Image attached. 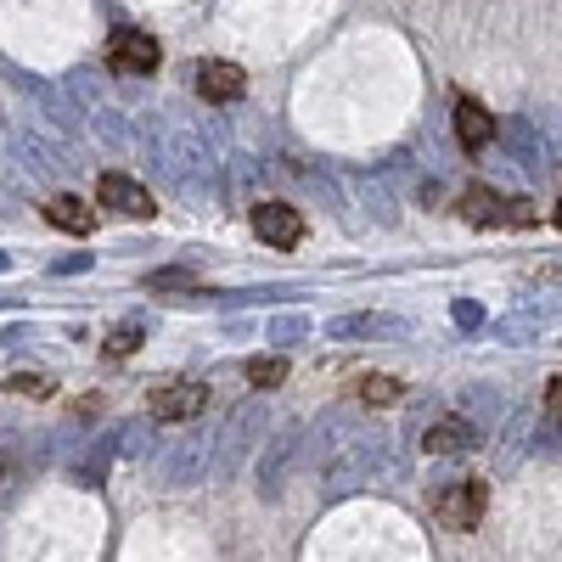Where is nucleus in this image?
Wrapping results in <instances>:
<instances>
[{"instance_id":"obj_17","label":"nucleus","mask_w":562,"mask_h":562,"mask_svg":"<svg viewBox=\"0 0 562 562\" xmlns=\"http://www.w3.org/2000/svg\"><path fill=\"white\" fill-rule=\"evenodd\" d=\"M551 220H557V231H562V203H557V214H551Z\"/></svg>"},{"instance_id":"obj_15","label":"nucleus","mask_w":562,"mask_h":562,"mask_svg":"<svg viewBox=\"0 0 562 562\" xmlns=\"http://www.w3.org/2000/svg\"><path fill=\"white\" fill-rule=\"evenodd\" d=\"M546 411H551V416H562V378H551V383H546Z\"/></svg>"},{"instance_id":"obj_4","label":"nucleus","mask_w":562,"mask_h":562,"mask_svg":"<svg viewBox=\"0 0 562 562\" xmlns=\"http://www.w3.org/2000/svg\"><path fill=\"white\" fill-rule=\"evenodd\" d=\"M248 220H254V237L270 243V248H299L304 243V214L288 209V203H259Z\"/></svg>"},{"instance_id":"obj_11","label":"nucleus","mask_w":562,"mask_h":562,"mask_svg":"<svg viewBox=\"0 0 562 562\" xmlns=\"http://www.w3.org/2000/svg\"><path fill=\"white\" fill-rule=\"evenodd\" d=\"M355 394H360L366 405H400L405 383H400V378H383V371H378V378H360V383H355Z\"/></svg>"},{"instance_id":"obj_9","label":"nucleus","mask_w":562,"mask_h":562,"mask_svg":"<svg viewBox=\"0 0 562 562\" xmlns=\"http://www.w3.org/2000/svg\"><path fill=\"white\" fill-rule=\"evenodd\" d=\"M428 456H461V450H473L479 445V428L473 422H461V416H445V422H434L428 428Z\"/></svg>"},{"instance_id":"obj_13","label":"nucleus","mask_w":562,"mask_h":562,"mask_svg":"<svg viewBox=\"0 0 562 562\" xmlns=\"http://www.w3.org/2000/svg\"><path fill=\"white\" fill-rule=\"evenodd\" d=\"M135 344H140V326L130 321V326H119V333L102 344V355H113V360H124V355H135Z\"/></svg>"},{"instance_id":"obj_1","label":"nucleus","mask_w":562,"mask_h":562,"mask_svg":"<svg viewBox=\"0 0 562 562\" xmlns=\"http://www.w3.org/2000/svg\"><path fill=\"white\" fill-rule=\"evenodd\" d=\"M490 512V484L484 479H461V484H445L434 495V518L445 529H479Z\"/></svg>"},{"instance_id":"obj_2","label":"nucleus","mask_w":562,"mask_h":562,"mask_svg":"<svg viewBox=\"0 0 562 562\" xmlns=\"http://www.w3.org/2000/svg\"><path fill=\"white\" fill-rule=\"evenodd\" d=\"M456 214H467V220H479V225H535L540 214H535V203H506V198H495V192H484V186H467L461 192V203H456Z\"/></svg>"},{"instance_id":"obj_16","label":"nucleus","mask_w":562,"mask_h":562,"mask_svg":"<svg viewBox=\"0 0 562 562\" xmlns=\"http://www.w3.org/2000/svg\"><path fill=\"white\" fill-rule=\"evenodd\" d=\"M484 315H479V304H456V326H479Z\"/></svg>"},{"instance_id":"obj_8","label":"nucleus","mask_w":562,"mask_h":562,"mask_svg":"<svg viewBox=\"0 0 562 562\" xmlns=\"http://www.w3.org/2000/svg\"><path fill=\"white\" fill-rule=\"evenodd\" d=\"M248 90V74L237 63H203L198 68V97L203 102H237Z\"/></svg>"},{"instance_id":"obj_3","label":"nucleus","mask_w":562,"mask_h":562,"mask_svg":"<svg viewBox=\"0 0 562 562\" xmlns=\"http://www.w3.org/2000/svg\"><path fill=\"white\" fill-rule=\"evenodd\" d=\"M158 63H164V52H158V40H153V34H140V29H119V34L108 40V68H113V74H135V79H147Z\"/></svg>"},{"instance_id":"obj_6","label":"nucleus","mask_w":562,"mask_h":562,"mask_svg":"<svg viewBox=\"0 0 562 562\" xmlns=\"http://www.w3.org/2000/svg\"><path fill=\"white\" fill-rule=\"evenodd\" d=\"M203 405H209V389H203V383H169V389H158V394L147 400L153 422H192Z\"/></svg>"},{"instance_id":"obj_7","label":"nucleus","mask_w":562,"mask_h":562,"mask_svg":"<svg viewBox=\"0 0 562 562\" xmlns=\"http://www.w3.org/2000/svg\"><path fill=\"white\" fill-rule=\"evenodd\" d=\"M450 124H456V140L467 153H484L490 140H495V119L473 102V97H456V108H450Z\"/></svg>"},{"instance_id":"obj_10","label":"nucleus","mask_w":562,"mask_h":562,"mask_svg":"<svg viewBox=\"0 0 562 562\" xmlns=\"http://www.w3.org/2000/svg\"><path fill=\"white\" fill-rule=\"evenodd\" d=\"M45 220H52L57 231H68V237H90V231H97V214H90L79 198H52L45 203Z\"/></svg>"},{"instance_id":"obj_12","label":"nucleus","mask_w":562,"mask_h":562,"mask_svg":"<svg viewBox=\"0 0 562 562\" xmlns=\"http://www.w3.org/2000/svg\"><path fill=\"white\" fill-rule=\"evenodd\" d=\"M248 383H254V389H281V383H288V360H281V355L248 360Z\"/></svg>"},{"instance_id":"obj_5","label":"nucleus","mask_w":562,"mask_h":562,"mask_svg":"<svg viewBox=\"0 0 562 562\" xmlns=\"http://www.w3.org/2000/svg\"><path fill=\"white\" fill-rule=\"evenodd\" d=\"M97 198L108 214H124V220H153V192L147 186H135L130 175H102L97 180Z\"/></svg>"},{"instance_id":"obj_14","label":"nucleus","mask_w":562,"mask_h":562,"mask_svg":"<svg viewBox=\"0 0 562 562\" xmlns=\"http://www.w3.org/2000/svg\"><path fill=\"white\" fill-rule=\"evenodd\" d=\"M7 394H34V400H45V394H57V389L45 383V378H34V371H29V378H7Z\"/></svg>"}]
</instances>
